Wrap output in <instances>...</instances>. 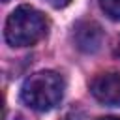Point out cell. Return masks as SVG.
I'll use <instances>...</instances> for the list:
<instances>
[{"label": "cell", "mask_w": 120, "mask_h": 120, "mask_svg": "<svg viewBox=\"0 0 120 120\" xmlns=\"http://www.w3.org/2000/svg\"><path fill=\"white\" fill-rule=\"evenodd\" d=\"M66 82L60 73L43 69L32 73L21 86V99L26 107L45 112L54 109L64 98Z\"/></svg>", "instance_id": "cell-1"}, {"label": "cell", "mask_w": 120, "mask_h": 120, "mask_svg": "<svg viewBox=\"0 0 120 120\" xmlns=\"http://www.w3.org/2000/svg\"><path fill=\"white\" fill-rule=\"evenodd\" d=\"M47 34V19L41 11L32 6L15 8L4 26V38L11 47H30L36 45Z\"/></svg>", "instance_id": "cell-2"}, {"label": "cell", "mask_w": 120, "mask_h": 120, "mask_svg": "<svg viewBox=\"0 0 120 120\" xmlns=\"http://www.w3.org/2000/svg\"><path fill=\"white\" fill-rule=\"evenodd\" d=\"M90 92L103 105H120V71L96 75L90 82Z\"/></svg>", "instance_id": "cell-3"}, {"label": "cell", "mask_w": 120, "mask_h": 120, "mask_svg": "<svg viewBox=\"0 0 120 120\" xmlns=\"http://www.w3.org/2000/svg\"><path fill=\"white\" fill-rule=\"evenodd\" d=\"M73 39L79 51L96 52L103 43V30L94 21H81L73 28Z\"/></svg>", "instance_id": "cell-4"}, {"label": "cell", "mask_w": 120, "mask_h": 120, "mask_svg": "<svg viewBox=\"0 0 120 120\" xmlns=\"http://www.w3.org/2000/svg\"><path fill=\"white\" fill-rule=\"evenodd\" d=\"M105 15L112 21H120V0H98Z\"/></svg>", "instance_id": "cell-5"}, {"label": "cell", "mask_w": 120, "mask_h": 120, "mask_svg": "<svg viewBox=\"0 0 120 120\" xmlns=\"http://www.w3.org/2000/svg\"><path fill=\"white\" fill-rule=\"evenodd\" d=\"M47 2H49L52 8H66L71 0H47Z\"/></svg>", "instance_id": "cell-6"}, {"label": "cell", "mask_w": 120, "mask_h": 120, "mask_svg": "<svg viewBox=\"0 0 120 120\" xmlns=\"http://www.w3.org/2000/svg\"><path fill=\"white\" fill-rule=\"evenodd\" d=\"M114 56L120 58V38L116 39V45H114Z\"/></svg>", "instance_id": "cell-7"}, {"label": "cell", "mask_w": 120, "mask_h": 120, "mask_svg": "<svg viewBox=\"0 0 120 120\" xmlns=\"http://www.w3.org/2000/svg\"><path fill=\"white\" fill-rule=\"evenodd\" d=\"M98 120H120L118 116H101V118H98Z\"/></svg>", "instance_id": "cell-8"}, {"label": "cell", "mask_w": 120, "mask_h": 120, "mask_svg": "<svg viewBox=\"0 0 120 120\" xmlns=\"http://www.w3.org/2000/svg\"><path fill=\"white\" fill-rule=\"evenodd\" d=\"M2 2H9V0H2Z\"/></svg>", "instance_id": "cell-9"}]
</instances>
